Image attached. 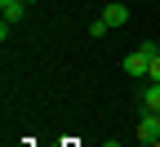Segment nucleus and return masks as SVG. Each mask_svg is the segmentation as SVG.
I'll return each mask as SVG.
<instances>
[{
  "label": "nucleus",
  "instance_id": "1",
  "mask_svg": "<svg viewBox=\"0 0 160 147\" xmlns=\"http://www.w3.org/2000/svg\"><path fill=\"white\" fill-rule=\"evenodd\" d=\"M138 138H142V143H160V112H142V120H138Z\"/></svg>",
  "mask_w": 160,
  "mask_h": 147
},
{
  "label": "nucleus",
  "instance_id": "2",
  "mask_svg": "<svg viewBox=\"0 0 160 147\" xmlns=\"http://www.w3.org/2000/svg\"><path fill=\"white\" fill-rule=\"evenodd\" d=\"M129 18H133V13H129V5H120V0H111V5L102 9V23H107L111 31H116V27H125Z\"/></svg>",
  "mask_w": 160,
  "mask_h": 147
},
{
  "label": "nucleus",
  "instance_id": "3",
  "mask_svg": "<svg viewBox=\"0 0 160 147\" xmlns=\"http://www.w3.org/2000/svg\"><path fill=\"white\" fill-rule=\"evenodd\" d=\"M125 71H129V76H133V80H142V76H147V71H151V58H147V54H142V49H133V54H129V58H125Z\"/></svg>",
  "mask_w": 160,
  "mask_h": 147
},
{
  "label": "nucleus",
  "instance_id": "4",
  "mask_svg": "<svg viewBox=\"0 0 160 147\" xmlns=\"http://www.w3.org/2000/svg\"><path fill=\"white\" fill-rule=\"evenodd\" d=\"M27 9V0H0V13H5V23H18Z\"/></svg>",
  "mask_w": 160,
  "mask_h": 147
},
{
  "label": "nucleus",
  "instance_id": "5",
  "mask_svg": "<svg viewBox=\"0 0 160 147\" xmlns=\"http://www.w3.org/2000/svg\"><path fill=\"white\" fill-rule=\"evenodd\" d=\"M142 107L147 112H160V80H151V85L142 89Z\"/></svg>",
  "mask_w": 160,
  "mask_h": 147
},
{
  "label": "nucleus",
  "instance_id": "6",
  "mask_svg": "<svg viewBox=\"0 0 160 147\" xmlns=\"http://www.w3.org/2000/svg\"><path fill=\"white\" fill-rule=\"evenodd\" d=\"M107 31H111V27L102 23V18H93V23H89V36H107Z\"/></svg>",
  "mask_w": 160,
  "mask_h": 147
},
{
  "label": "nucleus",
  "instance_id": "7",
  "mask_svg": "<svg viewBox=\"0 0 160 147\" xmlns=\"http://www.w3.org/2000/svg\"><path fill=\"white\" fill-rule=\"evenodd\" d=\"M147 76H151V80H160V54L151 58V71H147Z\"/></svg>",
  "mask_w": 160,
  "mask_h": 147
},
{
  "label": "nucleus",
  "instance_id": "8",
  "mask_svg": "<svg viewBox=\"0 0 160 147\" xmlns=\"http://www.w3.org/2000/svg\"><path fill=\"white\" fill-rule=\"evenodd\" d=\"M27 5H36V0H27Z\"/></svg>",
  "mask_w": 160,
  "mask_h": 147
}]
</instances>
